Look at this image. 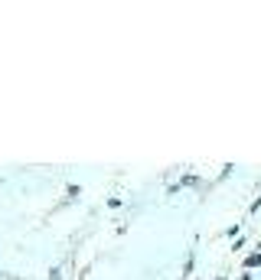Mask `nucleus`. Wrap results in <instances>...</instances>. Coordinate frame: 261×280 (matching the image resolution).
Returning <instances> with one entry per match:
<instances>
[]
</instances>
